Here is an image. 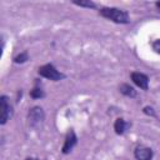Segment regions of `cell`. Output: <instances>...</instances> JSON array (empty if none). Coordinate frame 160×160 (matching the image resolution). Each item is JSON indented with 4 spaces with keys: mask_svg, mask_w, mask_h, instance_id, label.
<instances>
[{
    "mask_svg": "<svg viewBox=\"0 0 160 160\" xmlns=\"http://www.w3.org/2000/svg\"><path fill=\"white\" fill-rule=\"evenodd\" d=\"M151 49L154 50V52L160 54V39H156L151 42Z\"/></svg>",
    "mask_w": 160,
    "mask_h": 160,
    "instance_id": "5bb4252c",
    "label": "cell"
},
{
    "mask_svg": "<svg viewBox=\"0 0 160 160\" xmlns=\"http://www.w3.org/2000/svg\"><path fill=\"white\" fill-rule=\"evenodd\" d=\"M129 126H130V124L126 122L125 119H122V118H118L114 121V130H115V134H118V135H124Z\"/></svg>",
    "mask_w": 160,
    "mask_h": 160,
    "instance_id": "ba28073f",
    "label": "cell"
},
{
    "mask_svg": "<svg viewBox=\"0 0 160 160\" xmlns=\"http://www.w3.org/2000/svg\"><path fill=\"white\" fill-rule=\"evenodd\" d=\"M74 5H78L80 8H88V9H96L98 8V4L94 2V1H90V0H86V1H72Z\"/></svg>",
    "mask_w": 160,
    "mask_h": 160,
    "instance_id": "8fae6325",
    "label": "cell"
},
{
    "mask_svg": "<svg viewBox=\"0 0 160 160\" xmlns=\"http://www.w3.org/2000/svg\"><path fill=\"white\" fill-rule=\"evenodd\" d=\"M28 60H29V52H28V51H22V52H20L19 55H16L12 61H14L15 64H24V62H26Z\"/></svg>",
    "mask_w": 160,
    "mask_h": 160,
    "instance_id": "7c38bea8",
    "label": "cell"
},
{
    "mask_svg": "<svg viewBox=\"0 0 160 160\" xmlns=\"http://www.w3.org/2000/svg\"><path fill=\"white\" fill-rule=\"evenodd\" d=\"M119 91L122 94V95H125V96H128V98H136V90H135V88L134 86H131L130 84H121L120 86H119Z\"/></svg>",
    "mask_w": 160,
    "mask_h": 160,
    "instance_id": "9c48e42d",
    "label": "cell"
},
{
    "mask_svg": "<svg viewBox=\"0 0 160 160\" xmlns=\"http://www.w3.org/2000/svg\"><path fill=\"white\" fill-rule=\"evenodd\" d=\"M99 15L108 20H111L116 24H129L130 22L129 12L126 10L119 9V8H108V6L100 8Z\"/></svg>",
    "mask_w": 160,
    "mask_h": 160,
    "instance_id": "6da1fadb",
    "label": "cell"
},
{
    "mask_svg": "<svg viewBox=\"0 0 160 160\" xmlns=\"http://www.w3.org/2000/svg\"><path fill=\"white\" fill-rule=\"evenodd\" d=\"M11 115H12V108L10 105L9 98L6 95H1L0 96V124L5 125L8 120L11 118Z\"/></svg>",
    "mask_w": 160,
    "mask_h": 160,
    "instance_id": "277c9868",
    "label": "cell"
},
{
    "mask_svg": "<svg viewBox=\"0 0 160 160\" xmlns=\"http://www.w3.org/2000/svg\"><path fill=\"white\" fill-rule=\"evenodd\" d=\"M38 74L41 76V78H45L48 80H51V81H60L62 79L66 78V75L61 71H59L52 64H45V65H41L39 69H38Z\"/></svg>",
    "mask_w": 160,
    "mask_h": 160,
    "instance_id": "7a4b0ae2",
    "label": "cell"
},
{
    "mask_svg": "<svg viewBox=\"0 0 160 160\" xmlns=\"http://www.w3.org/2000/svg\"><path fill=\"white\" fill-rule=\"evenodd\" d=\"M142 112L145 114V115H148V116H151V118H155L156 116V114H155V110L151 108V106H144L142 108Z\"/></svg>",
    "mask_w": 160,
    "mask_h": 160,
    "instance_id": "4fadbf2b",
    "label": "cell"
},
{
    "mask_svg": "<svg viewBox=\"0 0 160 160\" xmlns=\"http://www.w3.org/2000/svg\"><path fill=\"white\" fill-rule=\"evenodd\" d=\"M130 78L132 80V82L138 88H140L142 90H148L149 89V76L146 74L140 72V71H132L130 74Z\"/></svg>",
    "mask_w": 160,
    "mask_h": 160,
    "instance_id": "8992f818",
    "label": "cell"
},
{
    "mask_svg": "<svg viewBox=\"0 0 160 160\" xmlns=\"http://www.w3.org/2000/svg\"><path fill=\"white\" fill-rule=\"evenodd\" d=\"M30 98L31 99H42V98H45V91L40 86L39 80L35 81V86L30 90Z\"/></svg>",
    "mask_w": 160,
    "mask_h": 160,
    "instance_id": "30bf717a",
    "label": "cell"
},
{
    "mask_svg": "<svg viewBox=\"0 0 160 160\" xmlns=\"http://www.w3.org/2000/svg\"><path fill=\"white\" fill-rule=\"evenodd\" d=\"M78 144V136L74 131V129H70L66 135H65V140H64V145L61 148V152L64 155H68L71 152V150L74 149V146Z\"/></svg>",
    "mask_w": 160,
    "mask_h": 160,
    "instance_id": "5b68a950",
    "label": "cell"
},
{
    "mask_svg": "<svg viewBox=\"0 0 160 160\" xmlns=\"http://www.w3.org/2000/svg\"><path fill=\"white\" fill-rule=\"evenodd\" d=\"M154 151L151 148L139 145L134 149V158L136 160H152Z\"/></svg>",
    "mask_w": 160,
    "mask_h": 160,
    "instance_id": "52a82bcc",
    "label": "cell"
},
{
    "mask_svg": "<svg viewBox=\"0 0 160 160\" xmlns=\"http://www.w3.org/2000/svg\"><path fill=\"white\" fill-rule=\"evenodd\" d=\"M155 6H156V8L159 9V11H160V1H156V2H155Z\"/></svg>",
    "mask_w": 160,
    "mask_h": 160,
    "instance_id": "2e32d148",
    "label": "cell"
},
{
    "mask_svg": "<svg viewBox=\"0 0 160 160\" xmlns=\"http://www.w3.org/2000/svg\"><path fill=\"white\" fill-rule=\"evenodd\" d=\"M25 160H45V159H38V158H26Z\"/></svg>",
    "mask_w": 160,
    "mask_h": 160,
    "instance_id": "9a60e30c",
    "label": "cell"
},
{
    "mask_svg": "<svg viewBox=\"0 0 160 160\" xmlns=\"http://www.w3.org/2000/svg\"><path fill=\"white\" fill-rule=\"evenodd\" d=\"M28 120H29V125L31 128H36V126L41 125L44 122V120H45L44 109L41 106H32L31 109H29Z\"/></svg>",
    "mask_w": 160,
    "mask_h": 160,
    "instance_id": "3957f363",
    "label": "cell"
}]
</instances>
